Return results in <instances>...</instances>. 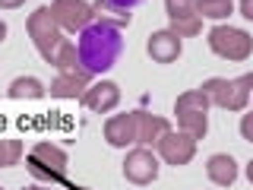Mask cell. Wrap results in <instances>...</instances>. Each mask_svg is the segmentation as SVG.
<instances>
[{
    "instance_id": "cell-9",
    "label": "cell",
    "mask_w": 253,
    "mask_h": 190,
    "mask_svg": "<svg viewBox=\"0 0 253 190\" xmlns=\"http://www.w3.org/2000/svg\"><path fill=\"white\" fill-rule=\"evenodd\" d=\"M79 101L89 111H95V114H108V111H114L121 105V89H117V83H111V79H101V83L89 86V89L79 95Z\"/></svg>"
},
{
    "instance_id": "cell-11",
    "label": "cell",
    "mask_w": 253,
    "mask_h": 190,
    "mask_svg": "<svg viewBox=\"0 0 253 190\" xmlns=\"http://www.w3.org/2000/svg\"><path fill=\"white\" fill-rule=\"evenodd\" d=\"M89 79H92V73L85 67L60 70V76L51 83V95H60V98H79V95L89 89Z\"/></svg>"
},
{
    "instance_id": "cell-3",
    "label": "cell",
    "mask_w": 253,
    "mask_h": 190,
    "mask_svg": "<svg viewBox=\"0 0 253 190\" xmlns=\"http://www.w3.org/2000/svg\"><path fill=\"white\" fill-rule=\"evenodd\" d=\"M26 165L35 181H60L67 171V152L51 146V142H38V146H32Z\"/></svg>"
},
{
    "instance_id": "cell-25",
    "label": "cell",
    "mask_w": 253,
    "mask_h": 190,
    "mask_svg": "<svg viewBox=\"0 0 253 190\" xmlns=\"http://www.w3.org/2000/svg\"><path fill=\"white\" fill-rule=\"evenodd\" d=\"M26 0H0V10H16V6H22Z\"/></svg>"
},
{
    "instance_id": "cell-29",
    "label": "cell",
    "mask_w": 253,
    "mask_h": 190,
    "mask_svg": "<svg viewBox=\"0 0 253 190\" xmlns=\"http://www.w3.org/2000/svg\"><path fill=\"white\" fill-rule=\"evenodd\" d=\"M26 190H47V187H38V184H35V187H26Z\"/></svg>"
},
{
    "instance_id": "cell-28",
    "label": "cell",
    "mask_w": 253,
    "mask_h": 190,
    "mask_svg": "<svg viewBox=\"0 0 253 190\" xmlns=\"http://www.w3.org/2000/svg\"><path fill=\"white\" fill-rule=\"evenodd\" d=\"M247 181L253 184V158H250V165H247Z\"/></svg>"
},
{
    "instance_id": "cell-22",
    "label": "cell",
    "mask_w": 253,
    "mask_h": 190,
    "mask_svg": "<svg viewBox=\"0 0 253 190\" xmlns=\"http://www.w3.org/2000/svg\"><path fill=\"white\" fill-rule=\"evenodd\" d=\"M168 19H184V16H200L196 13V0H165ZM203 19V16H200Z\"/></svg>"
},
{
    "instance_id": "cell-7",
    "label": "cell",
    "mask_w": 253,
    "mask_h": 190,
    "mask_svg": "<svg viewBox=\"0 0 253 190\" xmlns=\"http://www.w3.org/2000/svg\"><path fill=\"white\" fill-rule=\"evenodd\" d=\"M124 178L136 187H146L158 178V155L146 146H136L133 152H126L124 158Z\"/></svg>"
},
{
    "instance_id": "cell-26",
    "label": "cell",
    "mask_w": 253,
    "mask_h": 190,
    "mask_svg": "<svg viewBox=\"0 0 253 190\" xmlns=\"http://www.w3.org/2000/svg\"><path fill=\"white\" fill-rule=\"evenodd\" d=\"M108 3H114V6H121V10H130V6H136L139 0H108Z\"/></svg>"
},
{
    "instance_id": "cell-5",
    "label": "cell",
    "mask_w": 253,
    "mask_h": 190,
    "mask_svg": "<svg viewBox=\"0 0 253 190\" xmlns=\"http://www.w3.org/2000/svg\"><path fill=\"white\" fill-rule=\"evenodd\" d=\"M209 48L225 60H247L253 51V38L244 29L234 26H215L209 32Z\"/></svg>"
},
{
    "instance_id": "cell-27",
    "label": "cell",
    "mask_w": 253,
    "mask_h": 190,
    "mask_svg": "<svg viewBox=\"0 0 253 190\" xmlns=\"http://www.w3.org/2000/svg\"><path fill=\"white\" fill-rule=\"evenodd\" d=\"M3 38H6V22L0 19V42H3Z\"/></svg>"
},
{
    "instance_id": "cell-2",
    "label": "cell",
    "mask_w": 253,
    "mask_h": 190,
    "mask_svg": "<svg viewBox=\"0 0 253 190\" xmlns=\"http://www.w3.org/2000/svg\"><path fill=\"white\" fill-rule=\"evenodd\" d=\"M203 92L209 98V105L225 108V111H241L250 105V95H253V73H244L237 79H206Z\"/></svg>"
},
{
    "instance_id": "cell-24",
    "label": "cell",
    "mask_w": 253,
    "mask_h": 190,
    "mask_svg": "<svg viewBox=\"0 0 253 190\" xmlns=\"http://www.w3.org/2000/svg\"><path fill=\"white\" fill-rule=\"evenodd\" d=\"M241 13H244V19L253 22V0H241Z\"/></svg>"
},
{
    "instance_id": "cell-18",
    "label": "cell",
    "mask_w": 253,
    "mask_h": 190,
    "mask_svg": "<svg viewBox=\"0 0 253 190\" xmlns=\"http://www.w3.org/2000/svg\"><path fill=\"white\" fill-rule=\"evenodd\" d=\"M51 63H54L57 70H76V67H83V63H79V51H76V45H73V42H67V38H63V42L57 45V51H54Z\"/></svg>"
},
{
    "instance_id": "cell-12",
    "label": "cell",
    "mask_w": 253,
    "mask_h": 190,
    "mask_svg": "<svg viewBox=\"0 0 253 190\" xmlns=\"http://www.w3.org/2000/svg\"><path fill=\"white\" fill-rule=\"evenodd\" d=\"M133 121H136V142L139 146H155V142L171 130L165 117L149 114V111H133Z\"/></svg>"
},
{
    "instance_id": "cell-14",
    "label": "cell",
    "mask_w": 253,
    "mask_h": 190,
    "mask_svg": "<svg viewBox=\"0 0 253 190\" xmlns=\"http://www.w3.org/2000/svg\"><path fill=\"white\" fill-rule=\"evenodd\" d=\"M206 171H209V181L218 187H231L237 181V162H234V155H225V152L212 155L206 162Z\"/></svg>"
},
{
    "instance_id": "cell-10",
    "label": "cell",
    "mask_w": 253,
    "mask_h": 190,
    "mask_svg": "<svg viewBox=\"0 0 253 190\" xmlns=\"http://www.w3.org/2000/svg\"><path fill=\"white\" fill-rule=\"evenodd\" d=\"M180 42H184V38H177L171 29H162V32H152V35H149L146 51H149V57L155 63H174L180 57V51H184Z\"/></svg>"
},
{
    "instance_id": "cell-19",
    "label": "cell",
    "mask_w": 253,
    "mask_h": 190,
    "mask_svg": "<svg viewBox=\"0 0 253 190\" xmlns=\"http://www.w3.org/2000/svg\"><path fill=\"white\" fill-rule=\"evenodd\" d=\"M234 10L231 0H196V13L203 19H228Z\"/></svg>"
},
{
    "instance_id": "cell-4",
    "label": "cell",
    "mask_w": 253,
    "mask_h": 190,
    "mask_svg": "<svg viewBox=\"0 0 253 190\" xmlns=\"http://www.w3.org/2000/svg\"><path fill=\"white\" fill-rule=\"evenodd\" d=\"M29 35H32V42L38 45V54H42V57L51 63L54 51H57V45L63 42V32H60L57 22H54L51 6H38V10L29 16Z\"/></svg>"
},
{
    "instance_id": "cell-16",
    "label": "cell",
    "mask_w": 253,
    "mask_h": 190,
    "mask_svg": "<svg viewBox=\"0 0 253 190\" xmlns=\"http://www.w3.org/2000/svg\"><path fill=\"white\" fill-rule=\"evenodd\" d=\"M177 130L190 133L193 140H203L209 133V117H206V111H184V114H177Z\"/></svg>"
},
{
    "instance_id": "cell-31",
    "label": "cell",
    "mask_w": 253,
    "mask_h": 190,
    "mask_svg": "<svg viewBox=\"0 0 253 190\" xmlns=\"http://www.w3.org/2000/svg\"><path fill=\"white\" fill-rule=\"evenodd\" d=\"M0 190H3V187H0Z\"/></svg>"
},
{
    "instance_id": "cell-17",
    "label": "cell",
    "mask_w": 253,
    "mask_h": 190,
    "mask_svg": "<svg viewBox=\"0 0 253 190\" xmlns=\"http://www.w3.org/2000/svg\"><path fill=\"white\" fill-rule=\"evenodd\" d=\"M6 95H10V98H42L44 86H42V79H35V76H19V79L10 83Z\"/></svg>"
},
{
    "instance_id": "cell-30",
    "label": "cell",
    "mask_w": 253,
    "mask_h": 190,
    "mask_svg": "<svg viewBox=\"0 0 253 190\" xmlns=\"http://www.w3.org/2000/svg\"><path fill=\"white\" fill-rule=\"evenodd\" d=\"M250 101H253V95H250Z\"/></svg>"
},
{
    "instance_id": "cell-15",
    "label": "cell",
    "mask_w": 253,
    "mask_h": 190,
    "mask_svg": "<svg viewBox=\"0 0 253 190\" xmlns=\"http://www.w3.org/2000/svg\"><path fill=\"white\" fill-rule=\"evenodd\" d=\"M92 10H95V16H101L98 22H105V26H114V29L130 26V10H121V6L108 3V0H95Z\"/></svg>"
},
{
    "instance_id": "cell-1",
    "label": "cell",
    "mask_w": 253,
    "mask_h": 190,
    "mask_svg": "<svg viewBox=\"0 0 253 190\" xmlns=\"http://www.w3.org/2000/svg\"><path fill=\"white\" fill-rule=\"evenodd\" d=\"M76 51H79V63H83L89 73L108 70L111 63L117 60V54H121V29L105 26V22H95V26H89L83 32Z\"/></svg>"
},
{
    "instance_id": "cell-13",
    "label": "cell",
    "mask_w": 253,
    "mask_h": 190,
    "mask_svg": "<svg viewBox=\"0 0 253 190\" xmlns=\"http://www.w3.org/2000/svg\"><path fill=\"white\" fill-rule=\"evenodd\" d=\"M105 140H108V146H117V149H126L130 142H136L133 114H114L111 121H105Z\"/></svg>"
},
{
    "instance_id": "cell-21",
    "label": "cell",
    "mask_w": 253,
    "mask_h": 190,
    "mask_svg": "<svg viewBox=\"0 0 253 190\" xmlns=\"http://www.w3.org/2000/svg\"><path fill=\"white\" fill-rule=\"evenodd\" d=\"M22 158V142L19 140H0V168H10Z\"/></svg>"
},
{
    "instance_id": "cell-8",
    "label": "cell",
    "mask_w": 253,
    "mask_h": 190,
    "mask_svg": "<svg viewBox=\"0 0 253 190\" xmlns=\"http://www.w3.org/2000/svg\"><path fill=\"white\" fill-rule=\"evenodd\" d=\"M155 146H158V155L168 165H190L196 155V140L184 130H168Z\"/></svg>"
},
{
    "instance_id": "cell-20",
    "label": "cell",
    "mask_w": 253,
    "mask_h": 190,
    "mask_svg": "<svg viewBox=\"0 0 253 190\" xmlns=\"http://www.w3.org/2000/svg\"><path fill=\"white\" fill-rule=\"evenodd\" d=\"M206 108H209V98H206L203 89H190L184 95H177V101H174L177 114H184V111H206Z\"/></svg>"
},
{
    "instance_id": "cell-6",
    "label": "cell",
    "mask_w": 253,
    "mask_h": 190,
    "mask_svg": "<svg viewBox=\"0 0 253 190\" xmlns=\"http://www.w3.org/2000/svg\"><path fill=\"white\" fill-rule=\"evenodd\" d=\"M51 16L60 32H85L95 22V10L89 0H54Z\"/></svg>"
},
{
    "instance_id": "cell-23",
    "label": "cell",
    "mask_w": 253,
    "mask_h": 190,
    "mask_svg": "<svg viewBox=\"0 0 253 190\" xmlns=\"http://www.w3.org/2000/svg\"><path fill=\"white\" fill-rule=\"evenodd\" d=\"M241 137L247 142H253V111H247V114L241 117Z\"/></svg>"
}]
</instances>
